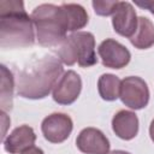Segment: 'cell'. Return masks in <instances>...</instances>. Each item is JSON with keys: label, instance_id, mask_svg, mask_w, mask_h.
Returning a JSON list of instances; mask_svg holds the SVG:
<instances>
[{"label": "cell", "instance_id": "cell-1", "mask_svg": "<svg viewBox=\"0 0 154 154\" xmlns=\"http://www.w3.org/2000/svg\"><path fill=\"white\" fill-rule=\"evenodd\" d=\"M63 75L64 67L61 61L58 58L45 55L19 73L17 93L24 99H43L53 90Z\"/></svg>", "mask_w": 154, "mask_h": 154}, {"label": "cell", "instance_id": "cell-2", "mask_svg": "<svg viewBox=\"0 0 154 154\" xmlns=\"http://www.w3.org/2000/svg\"><path fill=\"white\" fill-rule=\"evenodd\" d=\"M34 23L25 12L23 1H0L1 48H19L34 45Z\"/></svg>", "mask_w": 154, "mask_h": 154}, {"label": "cell", "instance_id": "cell-3", "mask_svg": "<svg viewBox=\"0 0 154 154\" xmlns=\"http://www.w3.org/2000/svg\"><path fill=\"white\" fill-rule=\"evenodd\" d=\"M30 17L41 46L58 47L66 38L69 25L60 5L41 4L32 10Z\"/></svg>", "mask_w": 154, "mask_h": 154}, {"label": "cell", "instance_id": "cell-4", "mask_svg": "<svg viewBox=\"0 0 154 154\" xmlns=\"http://www.w3.org/2000/svg\"><path fill=\"white\" fill-rule=\"evenodd\" d=\"M58 59L65 65L78 63L81 67H90L97 63L95 37L89 31L71 32L58 46Z\"/></svg>", "mask_w": 154, "mask_h": 154}, {"label": "cell", "instance_id": "cell-5", "mask_svg": "<svg viewBox=\"0 0 154 154\" xmlns=\"http://www.w3.org/2000/svg\"><path fill=\"white\" fill-rule=\"evenodd\" d=\"M119 97L129 108L142 109L149 102V88L141 77L129 76L120 83Z\"/></svg>", "mask_w": 154, "mask_h": 154}, {"label": "cell", "instance_id": "cell-6", "mask_svg": "<svg viewBox=\"0 0 154 154\" xmlns=\"http://www.w3.org/2000/svg\"><path fill=\"white\" fill-rule=\"evenodd\" d=\"M73 123L70 116L60 112L47 116L41 124L43 137L51 143H61L72 132Z\"/></svg>", "mask_w": 154, "mask_h": 154}, {"label": "cell", "instance_id": "cell-7", "mask_svg": "<svg viewBox=\"0 0 154 154\" xmlns=\"http://www.w3.org/2000/svg\"><path fill=\"white\" fill-rule=\"evenodd\" d=\"M82 90V79L77 72L69 70L64 72L52 90L53 100L59 105H71L79 96Z\"/></svg>", "mask_w": 154, "mask_h": 154}, {"label": "cell", "instance_id": "cell-8", "mask_svg": "<svg viewBox=\"0 0 154 154\" xmlns=\"http://www.w3.org/2000/svg\"><path fill=\"white\" fill-rule=\"evenodd\" d=\"M97 52L101 58L102 65L109 69L125 67L131 59L130 51L114 38L103 40L99 45Z\"/></svg>", "mask_w": 154, "mask_h": 154}, {"label": "cell", "instance_id": "cell-9", "mask_svg": "<svg viewBox=\"0 0 154 154\" xmlns=\"http://www.w3.org/2000/svg\"><path fill=\"white\" fill-rule=\"evenodd\" d=\"M112 25L116 32L124 37H132L137 30L138 18L134 6L129 1H118L112 16Z\"/></svg>", "mask_w": 154, "mask_h": 154}, {"label": "cell", "instance_id": "cell-10", "mask_svg": "<svg viewBox=\"0 0 154 154\" xmlns=\"http://www.w3.org/2000/svg\"><path fill=\"white\" fill-rule=\"evenodd\" d=\"M76 146L84 154H108L111 147L106 135L96 128L83 129L76 138Z\"/></svg>", "mask_w": 154, "mask_h": 154}, {"label": "cell", "instance_id": "cell-11", "mask_svg": "<svg viewBox=\"0 0 154 154\" xmlns=\"http://www.w3.org/2000/svg\"><path fill=\"white\" fill-rule=\"evenodd\" d=\"M36 141L35 131L29 125H20L12 130L4 140V148L10 154L22 153L34 146Z\"/></svg>", "mask_w": 154, "mask_h": 154}, {"label": "cell", "instance_id": "cell-12", "mask_svg": "<svg viewBox=\"0 0 154 154\" xmlns=\"http://www.w3.org/2000/svg\"><path fill=\"white\" fill-rule=\"evenodd\" d=\"M112 130L122 140L130 141L138 134V118L132 111L120 109L112 118Z\"/></svg>", "mask_w": 154, "mask_h": 154}, {"label": "cell", "instance_id": "cell-13", "mask_svg": "<svg viewBox=\"0 0 154 154\" xmlns=\"http://www.w3.org/2000/svg\"><path fill=\"white\" fill-rule=\"evenodd\" d=\"M131 45L138 49H147L154 46V24L147 17H138L137 30L129 38Z\"/></svg>", "mask_w": 154, "mask_h": 154}, {"label": "cell", "instance_id": "cell-14", "mask_svg": "<svg viewBox=\"0 0 154 154\" xmlns=\"http://www.w3.org/2000/svg\"><path fill=\"white\" fill-rule=\"evenodd\" d=\"M63 12L67 20L69 31L76 32L88 24V13L79 4H61Z\"/></svg>", "mask_w": 154, "mask_h": 154}, {"label": "cell", "instance_id": "cell-15", "mask_svg": "<svg viewBox=\"0 0 154 154\" xmlns=\"http://www.w3.org/2000/svg\"><path fill=\"white\" fill-rule=\"evenodd\" d=\"M122 81L113 73H103L99 77L97 90L100 96L106 101H114L119 97Z\"/></svg>", "mask_w": 154, "mask_h": 154}, {"label": "cell", "instance_id": "cell-16", "mask_svg": "<svg viewBox=\"0 0 154 154\" xmlns=\"http://www.w3.org/2000/svg\"><path fill=\"white\" fill-rule=\"evenodd\" d=\"M14 81L12 72L1 65V111L6 112L12 108V96H13Z\"/></svg>", "mask_w": 154, "mask_h": 154}, {"label": "cell", "instance_id": "cell-17", "mask_svg": "<svg viewBox=\"0 0 154 154\" xmlns=\"http://www.w3.org/2000/svg\"><path fill=\"white\" fill-rule=\"evenodd\" d=\"M117 4H118L117 0H113V1H109V0H94L91 2L95 13L99 14V16H105V17L113 16Z\"/></svg>", "mask_w": 154, "mask_h": 154}, {"label": "cell", "instance_id": "cell-18", "mask_svg": "<svg viewBox=\"0 0 154 154\" xmlns=\"http://www.w3.org/2000/svg\"><path fill=\"white\" fill-rule=\"evenodd\" d=\"M135 5L142 8H146L154 14V1H135Z\"/></svg>", "mask_w": 154, "mask_h": 154}, {"label": "cell", "instance_id": "cell-19", "mask_svg": "<svg viewBox=\"0 0 154 154\" xmlns=\"http://www.w3.org/2000/svg\"><path fill=\"white\" fill-rule=\"evenodd\" d=\"M20 154H45V153H43V150H42L41 148L32 146V147H30V148L25 149L24 152H22Z\"/></svg>", "mask_w": 154, "mask_h": 154}, {"label": "cell", "instance_id": "cell-20", "mask_svg": "<svg viewBox=\"0 0 154 154\" xmlns=\"http://www.w3.org/2000/svg\"><path fill=\"white\" fill-rule=\"evenodd\" d=\"M149 136H150L152 141L154 142V119L152 120V123H150V125H149Z\"/></svg>", "mask_w": 154, "mask_h": 154}, {"label": "cell", "instance_id": "cell-21", "mask_svg": "<svg viewBox=\"0 0 154 154\" xmlns=\"http://www.w3.org/2000/svg\"><path fill=\"white\" fill-rule=\"evenodd\" d=\"M108 154H130V153H129V152H125V150L117 149V150H112V152H109Z\"/></svg>", "mask_w": 154, "mask_h": 154}]
</instances>
